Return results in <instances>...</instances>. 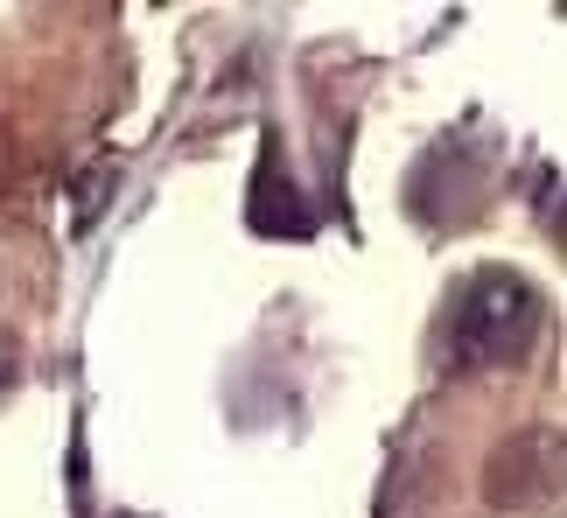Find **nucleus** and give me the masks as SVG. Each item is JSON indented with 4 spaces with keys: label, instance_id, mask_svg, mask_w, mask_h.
<instances>
[{
    "label": "nucleus",
    "instance_id": "nucleus-1",
    "mask_svg": "<svg viewBox=\"0 0 567 518\" xmlns=\"http://www.w3.org/2000/svg\"><path fill=\"white\" fill-rule=\"evenodd\" d=\"M539 330V294L526 273L484 267L449 294L442 309V364L449 372H484V364H512Z\"/></svg>",
    "mask_w": 567,
    "mask_h": 518
},
{
    "label": "nucleus",
    "instance_id": "nucleus-2",
    "mask_svg": "<svg viewBox=\"0 0 567 518\" xmlns=\"http://www.w3.org/2000/svg\"><path fill=\"white\" fill-rule=\"evenodd\" d=\"M547 490H560V435H518L512 448H497L484 469V498L497 511H526Z\"/></svg>",
    "mask_w": 567,
    "mask_h": 518
},
{
    "label": "nucleus",
    "instance_id": "nucleus-3",
    "mask_svg": "<svg viewBox=\"0 0 567 518\" xmlns=\"http://www.w3.org/2000/svg\"><path fill=\"white\" fill-rule=\"evenodd\" d=\"M246 218H252V231H280V239H309L316 231V210L301 204V189H295V176H288V162H280V147H267L259 155V176H252V197H246Z\"/></svg>",
    "mask_w": 567,
    "mask_h": 518
},
{
    "label": "nucleus",
    "instance_id": "nucleus-4",
    "mask_svg": "<svg viewBox=\"0 0 567 518\" xmlns=\"http://www.w3.org/2000/svg\"><path fill=\"white\" fill-rule=\"evenodd\" d=\"M0 379H8V358H0Z\"/></svg>",
    "mask_w": 567,
    "mask_h": 518
},
{
    "label": "nucleus",
    "instance_id": "nucleus-5",
    "mask_svg": "<svg viewBox=\"0 0 567 518\" xmlns=\"http://www.w3.org/2000/svg\"><path fill=\"white\" fill-rule=\"evenodd\" d=\"M0 155H8V147H0Z\"/></svg>",
    "mask_w": 567,
    "mask_h": 518
}]
</instances>
